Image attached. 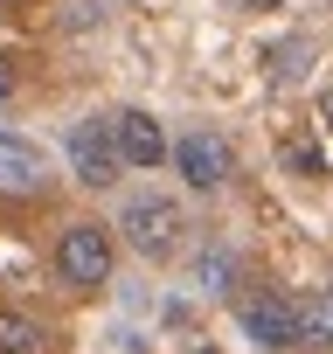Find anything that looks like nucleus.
<instances>
[{
  "label": "nucleus",
  "mask_w": 333,
  "mask_h": 354,
  "mask_svg": "<svg viewBox=\"0 0 333 354\" xmlns=\"http://www.w3.org/2000/svg\"><path fill=\"white\" fill-rule=\"evenodd\" d=\"M139 257H174L181 250V236H188V216H181V202H166V195H132L125 209H118V223H111Z\"/></svg>",
  "instance_id": "1"
},
{
  "label": "nucleus",
  "mask_w": 333,
  "mask_h": 354,
  "mask_svg": "<svg viewBox=\"0 0 333 354\" xmlns=\"http://www.w3.org/2000/svg\"><path fill=\"white\" fill-rule=\"evenodd\" d=\"M56 271L70 292H97L111 278V230L104 223H70L56 236Z\"/></svg>",
  "instance_id": "2"
},
{
  "label": "nucleus",
  "mask_w": 333,
  "mask_h": 354,
  "mask_svg": "<svg viewBox=\"0 0 333 354\" xmlns=\"http://www.w3.org/2000/svg\"><path fill=\"white\" fill-rule=\"evenodd\" d=\"M118 167H125V153H118V125H111V118H104V125L84 118V125L70 132V174H77L84 188H111Z\"/></svg>",
  "instance_id": "3"
},
{
  "label": "nucleus",
  "mask_w": 333,
  "mask_h": 354,
  "mask_svg": "<svg viewBox=\"0 0 333 354\" xmlns=\"http://www.w3.org/2000/svg\"><path fill=\"white\" fill-rule=\"evenodd\" d=\"M174 167H181V181L195 188V195H216L222 181H229V139H216V132H181L174 139Z\"/></svg>",
  "instance_id": "4"
},
{
  "label": "nucleus",
  "mask_w": 333,
  "mask_h": 354,
  "mask_svg": "<svg viewBox=\"0 0 333 354\" xmlns=\"http://www.w3.org/2000/svg\"><path fill=\"white\" fill-rule=\"evenodd\" d=\"M243 333L257 340V347H298V299H285V292H257V299H243Z\"/></svg>",
  "instance_id": "5"
},
{
  "label": "nucleus",
  "mask_w": 333,
  "mask_h": 354,
  "mask_svg": "<svg viewBox=\"0 0 333 354\" xmlns=\"http://www.w3.org/2000/svg\"><path fill=\"white\" fill-rule=\"evenodd\" d=\"M111 125H118V153H125V167H139V174H153L166 153H174V146H166V125H160L153 111H139V104H125Z\"/></svg>",
  "instance_id": "6"
},
{
  "label": "nucleus",
  "mask_w": 333,
  "mask_h": 354,
  "mask_svg": "<svg viewBox=\"0 0 333 354\" xmlns=\"http://www.w3.org/2000/svg\"><path fill=\"white\" fill-rule=\"evenodd\" d=\"M0 354H49V326L21 306H0Z\"/></svg>",
  "instance_id": "7"
},
{
  "label": "nucleus",
  "mask_w": 333,
  "mask_h": 354,
  "mask_svg": "<svg viewBox=\"0 0 333 354\" xmlns=\"http://www.w3.org/2000/svg\"><path fill=\"white\" fill-rule=\"evenodd\" d=\"M298 347H333V285L319 299H298Z\"/></svg>",
  "instance_id": "8"
},
{
  "label": "nucleus",
  "mask_w": 333,
  "mask_h": 354,
  "mask_svg": "<svg viewBox=\"0 0 333 354\" xmlns=\"http://www.w3.org/2000/svg\"><path fill=\"white\" fill-rule=\"evenodd\" d=\"M195 271H202V285H209V292H229V278H236V257H229V250H209Z\"/></svg>",
  "instance_id": "9"
},
{
  "label": "nucleus",
  "mask_w": 333,
  "mask_h": 354,
  "mask_svg": "<svg viewBox=\"0 0 333 354\" xmlns=\"http://www.w3.org/2000/svg\"><path fill=\"white\" fill-rule=\"evenodd\" d=\"M15 97H21V63H15V56H0V111H8Z\"/></svg>",
  "instance_id": "10"
},
{
  "label": "nucleus",
  "mask_w": 333,
  "mask_h": 354,
  "mask_svg": "<svg viewBox=\"0 0 333 354\" xmlns=\"http://www.w3.org/2000/svg\"><path fill=\"white\" fill-rule=\"evenodd\" d=\"M292 167H298V174H326V160H319L312 146H292Z\"/></svg>",
  "instance_id": "11"
},
{
  "label": "nucleus",
  "mask_w": 333,
  "mask_h": 354,
  "mask_svg": "<svg viewBox=\"0 0 333 354\" xmlns=\"http://www.w3.org/2000/svg\"><path fill=\"white\" fill-rule=\"evenodd\" d=\"M319 111H326V125H333V91H319Z\"/></svg>",
  "instance_id": "12"
},
{
  "label": "nucleus",
  "mask_w": 333,
  "mask_h": 354,
  "mask_svg": "<svg viewBox=\"0 0 333 354\" xmlns=\"http://www.w3.org/2000/svg\"><path fill=\"white\" fill-rule=\"evenodd\" d=\"M243 8H285V0H243Z\"/></svg>",
  "instance_id": "13"
},
{
  "label": "nucleus",
  "mask_w": 333,
  "mask_h": 354,
  "mask_svg": "<svg viewBox=\"0 0 333 354\" xmlns=\"http://www.w3.org/2000/svg\"><path fill=\"white\" fill-rule=\"evenodd\" d=\"M202 354H216V347H202Z\"/></svg>",
  "instance_id": "14"
}]
</instances>
